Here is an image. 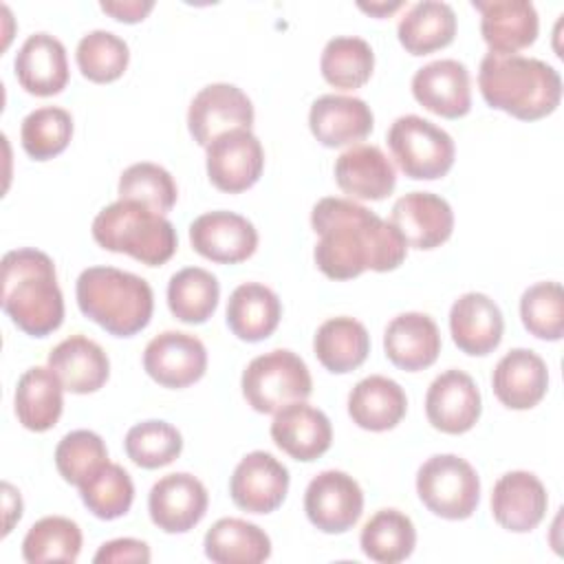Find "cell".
<instances>
[{"label": "cell", "instance_id": "f6af8a7d", "mask_svg": "<svg viewBox=\"0 0 564 564\" xmlns=\"http://www.w3.org/2000/svg\"><path fill=\"white\" fill-rule=\"evenodd\" d=\"M106 463V443L97 432L90 430H73L55 447V467L59 476L75 487H79Z\"/></svg>", "mask_w": 564, "mask_h": 564}, {"label": "cell", "instance_id": "4316f807", "mask_svg": "<svg viewBox=\"0 0 564 564\" xmlns=\"http://www.w3.org/2000/svg\"><path fill=\"white\" fill-rule=\"evenodd\" d=\"M383 350L386 357L401 370H425L438 359L441 352L438 326L425 313H401L386 326Z\"/></svg>", "mask_w": 564, "mask_h": 564}, {"label": "cell", "instance_id": "e575fe53", "mask_svg": "<svg viewBox=\"0 0 564 564\" xmlns=\"http://www.w3.org/2000/svg\"><path fill=\"white\" fill-rule=\"evenodd\" d=\"M220 300V284L214 273L200 267H185L167 282V306L178 322H207Z\"/></svg>", "mask_w": 564, "mask_h": 564}, {"label": "cell", "instance_id": "cb8c5ba5", "mask_svg": "<svg viewBox=\"0 0 564 564\" xmlns=\"http://www.w3.org/2000/svg\"><path fill=\"white\" fill-rule=\"evenodd\" d=\"M491 386L496 399L509 410L535 408L549 388L544 359L529 348L509 350L494 368Z\"/></svg>", "mask_w": 564, "mask_h": 564}, {"label": "cell", "instance_id": "681fc988", "mask_svg": "<svg viewBox=\"0 0 564 564\" xmlns=\"http://www.w3.org/2000/svg\"><path fill=\"white\" fill-rule=\"evenodd\" d=\"M401 7H403V2H392V4H372V2L364 4V2H359L361 11H366L370 15H377V18H386V15H390L392 11H397Z\"/></svg>", "mask_w": 564, "mask_h": 564}, {"label": "cell", "instance_id": "30bf717a", "mask_svg": "<svg viewBox=\"0 0 564 564\" xmlns=\"http://www.w3.org/2000/svg\"><path fill=\"white\" fill-rule=\"evenodd\" d=\"M207 176L227 194H240L258 183L264 170V150L251 130H231L216 137L207 148Z\"/></svg>", "mask_w": 564, "mask_h": 564}, {"label": "cell", "instance_id": "4dcf8cb0", "mask_svg": "<svg viewBox=\"0 0 564 564\" xmlns=\"http://www.w3.org/2000/svg\"><path fill=\"white\" fill-rule=\"evenodd\" d=\"M280 317V297L260 282H245L229 295L227 326L242 341L267 339L278 328Z\"/></svg>", "mask_w": 564, "mask_h": 564}, {"label": "cell", "instance_id": "9c48e42d", "mask_svg": "<svg viewBox=\"0 0 564 564\" xmlns=\"http://www.w3.org/2000/svg\"><path fill=\"white\" fill-rule=\"evenodd\" d=\"M304 511L313 527L324 533H346L364 511L359 482L339 469L317 474L304 491Z\"/></svg>", "mask_w": 564, "mask_h": 564}, {"label": "cell", "instance_id": "bcb514c9", "mask_svg": "<svg viewBox=\"0 0 564 564\" xmlns=\"http://www.w3.org/2000/svg\"><path fill=\"white\" fill-rule=\"evenodd\" d=\"M150 546L143 540L134 538H117L110 542H104L99 551L95 553V562H106V564H126V562H150Z\"/></svg>", "mask_w": 564, "mask_h": 564}, {"label": "cell", "instance_id": "f35d334b", "mask_svg": "<svg viewBox=\"0 0 564 564\" xmlns=\"http://www.w3.org/2000/svg\"><path fill=\"white\" fill-rule=\"evenodd\" d=\"M77 489L82 502L99 520H115L126 516L134 500V485L130 474L110 460L101 465L90 478H86Z\"/></svg>", "mask_w": 564, "mask_h": 564}, {"label": "cell", "instance_id": "8992f818", "mask_svg": "<svg viewBox=\"0 0 564 564\" xmlns=\"http://www.w3.org/2000/svg\"><path fill=\"white\" fill-rule=\"evenodd\" d=\"M242 394L260 414H275L289 403L306 401L313 392L308 366L286 348L258 355L242 372Z\"/></svg>", "mask_w": 564, "mask_h": 564}, {"label": "cell", "instance_id": "83f0119b", "mask_svg": "<svg viewBox=\"0 0 564 564\" xmlns=\"http://www.w3.org/2000/svg\"><path fill=\"white\" fill-rule=\"evenodd\" d=\"M48 368L59 377L64 390L90 394L108 381L110 359L97 341L70 335L48 352Z\"/></svg>", "mask_w": 564, "mask_h": 564}, {"label": "cell", "instance_id": "ffe728a7", "mask_svg": "<svg viewBox=\"0 0 564 564\" xmlns=\"http://www.w3.org/2000/svg\"><path fill=\"white\" fill-rule=\"evenodd\" d=\"M412 95L425 110L438 117H465L471 110L469 70L458 59L430 62L414 73Z\"/></svg>", "mask_w": 564, "mask_h": 564}, {"label": "cell", "instance_id": "4fadbf2b", "mask_svg": "<svg viewBox=\"0 0 564 564\" xmlns=\"http://www.w3.org/2000/svg\"><path fill=\"white\" fill-rule=\"evenodd\" d=\"M189 242L196 253L218 264H238L258 249V231L240 214L216 209L200 214L189 225Z\"/></svg>", "mask_w": 564, "mask_h": 564}, {"label": "cell", "instance_id": "8d00e7d4", "mask_svg": "<svg viewBox=\"0 0 564 564\" xmlns=\"http://www.w3.org/2000/svg\"><path fill=\"white\" fill-rule=\"evenodd\" d=\"M319 70L322 77L339 90L361 88L375 70L372 46L357 35L333 37L322 51Z\"/></svg>", "mask_w": 564, "mask_h": 564}, {"label": "cell", "instance_id": "5bb4252c", "mask_svg": "<svg viewBox=\"0 0 564 564\" xmlns=\"http://www.w3.org/2000/svg\"><path fill=\"white\" fill-rule=\"evenodd\" d=\"M289 480V469L273 454L256 449L236 465L229 494L247 513H271L284 502Z\"/></svg>", "mask_w": 564, "mask_h": 564}, {"label": "cell", "instance_id": "836d02e7", "mask_svg": "<svg viewBox=\"0 0 564 564\" xmlns=\"http://www.w3.org/2000/svg\"><path fill=\"white\" fill-rule=\"evenodd\" d=\"M401 46L410 55H427L445 48L456 35V13L447 2L423 0L408 9L397 26Z\"/></svg>", "mask_w": 564, "mask_h": 564}, {"label": "cell", "instance_id": "d6986e66", "mask_svg": "<svg viewBox=\"0 0 564 564\" xmlns=\"http://www.w3.org/2000/svg\"><path fill=\"white\" fill-rule=\"evenodd\" d=\"M549 496L542 480L531 471L500 476L491 491V516L511 533L533 531L546 516Z\"/></svg>", "mask_w": 564, "mask_h": 564}, {"label": "cell", "instance_id": "f546056e", "mask_svg": "<svg viewBox=\"0 0 564 564\" xmlns=\"http://www.w3.org/2000/svg\"><path fill=\"white\" fill-rule=\"evenodd\" d=\"M64 386L59 377L44 366L29 368L20 379L13 397L15 416L31 432L51 430L64 410Z\"/></svg>", "mask_w": 564, "mask_h": 564}, {"label": "cell", "instance_id": "484cf974", "mask_svg": "<svg viewBox=\"0 0 564 564\" xmlns=\"http://www.w3.org/2000/svg\"><path fill=\"white\" fill-rule=\"evenodd\" d=\"M15 77L35 97H53L68 84V59L64 44L51 33H33L15 55Z\"/></svg>", "mask_w": 564, "mask_h": 564}, {"label": "cell", "instance_id": "d6a6232c", "mask_svg": "<svg viewBox=\"0 0 564 564\" xmlns=\"http://www.w3.org/2000/svg\"><path fill=\"white\" fill-rule=\"evenodd\" d=\"M205 555L216 564H260L271 557L269 535L253 522L220 518L205 533Z\"/></svg>", "mask_w": 564, "mask_h": 564}, {"label": "cell", "instance_id": "60d3db41", "mask_svg": "<svg viewBox=\"0 0 564 564\" xmlns=\"http://www.w3.org/2000/svg\"><path fill=\"white\" fill-rule=\"evenodd\" d=\"M75 59L86 79L95 84H110L126 73L130 48L119 35L97 29L79 40Z\"/></svg>", "mask_w": 564, "mask_h": 564}, {"label": "cell", "instance_id": "44dd1931", "mask_svg": "<svg viewBox=\"0 0 564 564\" xmlns=\"http://www.w3.org/2000/svg\"><path fill=\"white\" fill-rule=\"evenodd\" d=\"M337 187L350 200H383L397 185V172L381 148L357 143L341 152L333 167Z\"/></svg>", "mask_w": 564, "mask_h": 564}, {"label": "cell", "instance_id": "7a4b0ae2", "mask_svg": "<svg viewBox=\"0 0 564 564\" xmlns=\"http://www.w3.org/2000/svg\"><path fill=\"white\" fill-rule=\"evenodd\" d=\"M478 88L487 106L520 121L551 115L562 99L560 73L535 57L487 53L478 68Z\"/></svg>", "mask_w": 564, "mask_h": 564}, {"label": "cell", "instance_id": "277c9868", "mask_svg": "<svg viewBox=\"0 0 564 564\" xmlns=\"http://www.w3.org/2000/svg\"><path fill=\"white\" fill-rule=\"evenodd\" d=\"M79 311L115 337H132L150 324L154 295L150 284L115 267H88L75 284Z\"/></svg>", "mask_w": 564, "mask_h": 564}, {"label": "cell", "instance_id": "ac0fdd59", "mask_svg": "<svg viewBox=\"0 0 564 564\" xmlns=\"http://www.w3.org/2000/svg\"><path fill=\"white\" fill-rule=\"evenodd\" d=\"M471 7L480 11V33L489 53L518 55L529 48L540 31V20L529 0H474Z\"/></svg>", "mask_w": 564, "mask_h": 564}, {"label": "cell", "instance_id": "8fae6325", "mask_svg": "<svg viewBox=\"0 0 564 564\" xmlns=\"http://www.w3.org/2000/svg\"><path fill=\"white\" fill-rule=\"evenodd\" d=\"M253 123L251 99L234 84L200 88L187 110V128L194 141L207 148L216 137L231 130H249Z\"/></svg>", "mask_w": 564, "mask_h": 564}, {"label": "cell", "instance_id": "7c38bea8", "mask_svg": "<svg viewBox=\"0 0 564 564\" xmlns=\"http://www.w3.org/2000/svg\"><path fill=\"white\" fill-rule=\"evenodd\" d=\"M143 370L163 388H187L207 370L205 344L183 330H165L152 337L143 350Z\"/></svg>", "mask_w": 564, "mask_h": 564}, {"label": "cell", "instance_id": "74e56055", "mask_svg": "<svg viewBox=\"0 0 564 564\" xmlns=\"http://www.w3.org/2000/svg\"><path fill=\"white\" fill-rule=\"evenodd\" d=\"M82 551V529L64 516H46L31 524L22 540V557L29 564L66 562L73 564Z\"/></svg>", "mask_w": 564, "mask_h": 564}, {"label": "cell", "instance_id": "9a60e30c", "mask_svg": "<svg viewBox=\"0 0 564 564\" xmlns=\"http://www.w3.org/2000/svg\"><path fill=\"white\" fill-rule=\"evenodd\" d=\"M480 412V390L467 372L452 368L430 383L425 394V414L434 430L445 434H465L478 423Z\"/></svg>", "mask_w": 564, "mask_h": 564}, {"label": "cell", "instance_id": "d4e9b609", "mask_svg": "<svg viewBox=\"0 0 564 564\" xmlns=\"http://www.w3.org/2000/svg\"><path fill=\"white\" fill-rule=\"evenodd\" d=\"M502 313L489 295L471 291L452 304L449 333L465 355L482 357L494 352L502 339Z\"/></svg>", "mask_w": 564, "mask_h": 564}, {"label": "cell", "instance_id": "5b68a950", "mask_svg": "<svg viewBox=\"0 0 564 564\" xmlns=\"http://www.w3.org/2000/svg\"><path fill=\"white\" fill-rule=\"evenodd\" d=\"M95 242L115 253L159 267L165 264L178 245L174 225L137 200H117L104 207L93 220Z\"/></svg>", "mask_w": 564, "mask_h": 564}, {"label": "cell", "instance_id": "ba28073f", "mask_svg": "<svg viewBox=\"0 0 564 564\" xmlns=\"http://www.w3.org/2000/svg\"><path fill=\"white\" fill-rule=\"evenodd\" d=\"M416 494L434 516L465 520L480 502V478L465 458L436 454L419 467Z\"/></svg>", "mask_w": 564, "mask_h": 564}, {"label": "cell", "instance_id": "ee69618b", "mask_svg": "<svg viewBox=\"0 0 564 564\" xmlns=\"http://www.w3.org/2000/svg\"><path fill=\"white\" fill-rule=\"evenodd\" d=\"M520 317L524 328L546 341L564 335V291L560 282H535L520 297Z\"/></svg>", "mask_w": 564, "mask_h": 564}, {"label": "cell", "instance_id": "e0dca14e", "mask_svg": "<svg viewBox=\"0 0 564 564\" xmlns=\"http://www.w3.org/2000/svg\"><path fill=\"white\" fill-rule=\"evenodd\" d=\"M390 223L399 229L408 247L430 251L449 240L454 212L438 194L410 192L392 205Z\"/></svg>", "mask_w": 564, "mask_h": 564}, {"label": "cell", "instance_id": "603a6c76", "mask_svg": "<svg viewBox=\"0 0 564 564\" xmlns=\"http://www.w3.org/2000/svg\"><path fill=\"white\" fill-rule=\"evenodd\" d=\"M375 126L370 106L359 97L322 95L308 112L313 137L326 148H341L364 141Z\"/></svg>", "mask_w": 564, "mask_h": 564}, {"label": "cell", "instance_id": "f1b7e54d", "mask_svg": "<svg viewBox=\"0 0 564 564\" xmlns=\"http://www.w3.org/2000/svg\"><path fill=\"white\" fill-rule=\"evenodd\" d=\"M408 412L403 388L383 375L361 379L348 394V414L355 425L368 432H386L401 423Z\"/></svg>", "mask_w": 564, "mask_h": 564}, {"label": "cell", "instance_id": "6da1fadb", "mask_svg": "<svg viewBox=\"0 0 564 564\" xmlns=\"http://www.w3.org/2000/svg\"><path fill=\"white\" fill-rule=\"evenodd\" d=\"M311 225L319 236L315 264L330 280H350L368 269L386 273L405 260L408 245L399 229L350 198H319Z\"/></svg>", "mask_w": 564, "mask_h": 564}, {"label": "cell", "instance_id": "7402d4cb", "mask_svg": "<svg viewBox=\"0 0 564 564\" xmlns=\"http://www.w3.org/2000/svg\"><path fill=\"white\" fill-rule=\"evenodd\" d=\"M271 438L291 458L311 463L328 452L333 443V425L322 410L295 401L275 412Z\"/></svg>", "mask_w": 564, "mask_h": 564}, {"label": "cell", "instance_id": "ab89813d", "mask_svg": "<svg viewBox=\"0 0 564 564\" xmlns=\"http://www.w3.org/2000/svg\"><path fill=\"white\" fill-rule=\"evenodd\" d=\"M73 137V117L59 106H44L22 119L20 141L35 161H48L62 154Z\"/></svg>", "mask_w": 564, "mask_h": 564}, {"label": "cell", "instance_id": "d590c367", "mask_svg": "<svg viewBox=\"0 0 564 564\" xmlns=\"http://www.w3.org/2000/svg\"><path fill=\"white\" fill-rule=\"evenodd\" d=\"M359 544L364 555L372 562L397 564L412 555L416 546V529L399 509H381L364 524Z\"/></svg>", "mask_w": 564, "mask_h": 564}, {"label": "cell", "instance_id": "b9f144b4", "mask_svg": "<svg viewBox=\"0 0 564 564\" xmlns=\"http://www.w3.org/2000/svg\"><path fill=\"white\" fill-rule=\"evenodd\" d=\"M123 447L134 465L143 469H159L181 456L183 436L167 421L150 419L128 430Z\"/></svg>", "mask_w": 564, "mask_h": 564}, {"label": "cell", "instance_id": "7bdbcfd3", "mask_svg": "<svg viewBox=\"0 0 564 564\" xmlns=\"http://www.w3.org/2000/svg\"><path fill=\"white\" fill-rule=\"evenodd\" d=\"M117 192L119 200H137L161 216H165L174 207L178 196L172 174L150 161L126 167L119 176Z\"/></svg>", "mask_w": 564, "mask_h": 564}, {"label": "cell", "instance_id": "2e32d148", "mask_svg": "<svg viewBox=\"0 0 564 564\" xmlns=\"http://www.w3.org/2000/svg\"><path fill=\"white\" fill-rule=\"evenodd\" d=\"M209 505L205 485L187 474L174 471L156 480L148 496L150 520L165 533H185L194 529Z\"/></svg>", "mask_w": 564, "mask_h": 564}, {"label": "cell", "instance_id": "3957f363", "mask_svg": "<svg viewBox=\"0 0 564 564\" xmlns=\"http://www.w3.org/2000/svg\"><path fill=\"white\" fill-rule=\"evenodd\" d=\"M2 308L31 337H46L64 322V295L53 260L40 249H13L2 258Z\"/></svg>", "mask_w": 564, "mask_h": 564}, {"label": "cell", "instance_id": "c3c4849f", "mask_svg": "<svg viewBox=\"0 0 564 564\" xmlns=\"http://www.w3.org/2000/svg\"><path fill=\"white\" fill-rule=\"evenodd\" d=\"M2 491H4V531L2 533L7 535L22 516V498H20V491H15L13 485L9 482H2Z\"/></svg>", "mask_w": 564, "mask_h": 564}, {"label": "cell", "instance_id": "1f68e13d", "mask_svg": "<svg viewBox=\"0 0 564 564\" xmlns=\"http://www.w3.org/2000/svg\"><path fill=\"white\" fill-rule=\"evenodd\" d=\"M313 350L328 372L346 375L366 361L370 352V335L355 317H330L317 328Z\"/></svg>", "mask_w": 564, "mask_h": 564}, {"label": "cell", "instance_id": "52a82bcc", "mask_svg": "<svg viewBox=\"0 0 564 564\" xmlns=\"http://www.w3.org/2000/svg\"><path fill=\"white\" fill-rule=\"evenodd\" d=\"M390 152L401 172L416 181H434L445 176L456 156L454 139L419 115H403L394 119L388 130Z\"/></svg>", "mask_w": 564, "mask_h": 564}, {"label": "cell", "instance_id": "7dc6e473", "mask_svg": "<svg viewBox=\"0 0 564 564\" xmlns=\"http://www.w3.org/2000/svg\"><path fill=\"white\" fill-rule=\"evenodd\" d=\"M101 11L112 15L119 22L134 24L145 20V15L154 9L152 0H115V2H99Z\"/></svg>", "mask_w": 564, "mask_h": 564}]
</instances>
